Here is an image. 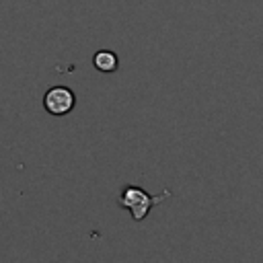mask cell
<instances>
[{"instance_id": "obj_3", "label": "cell", "mask_w": 263, "mask_h": 263, "mask_svg": "<svg viewBox=\"0 0 263 263\" xmlns=\"http://www.w3.org/2000/svg\"><path fill=\"white\" fill-rule=\"evenodd\" d=\"M92 66H95L99 72L109 74V72H115V70L119 68V58H117V53L111 51V49H99V51L92 55Z\"/></svg>"}, {"instance_id": "obj_1", "label": "cell", "mask_w": 263, "mask_h": 263, "mask_svg": "<svg viewBox=\"0 0 263 263\" xmlns=\"http://www.w3.org/2000/svg\"><path fill=\"white\" fill-rule=\"evenodd\" d=\"M171 195H173L171 189H162L160 193L150 195V193H146V191H144L142 187H138V185H125V187L121 189V193H119V205L125 208V210L132 214V218H134L136 222H142V220L148 216V212H150L156 203L164 201V199L171 197Z\"/></svg>"}, {"instance_id": "obj_2", "label": "cell", "mask_w": 263, "mask_h": 263, "mask_svg": "<svg viewBox=\"0 0 263 263\" xmlns=\"http://www.w3.org/2000/svg\"><path fill=\"white\" fill-rule=\"evenodd\" d=\"M74 105H76V95L68 86H51L43 95V109L49 115L64 117L74 109Z\"/></svg>"}]
</instances>
